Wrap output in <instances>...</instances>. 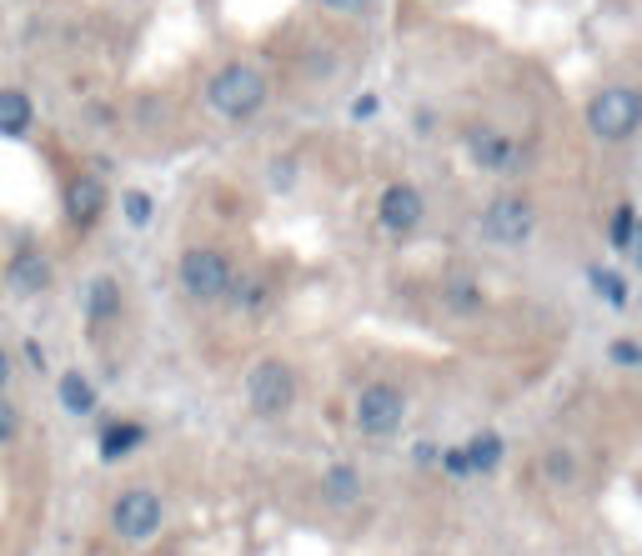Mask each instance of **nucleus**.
<instances>
[{"instance_id": "6", "label": "nucleus", "mask_w": 642, "mask_h": 556, "mask_svg": "<svg viewBox=\"0 0 642 556\" xmlns=\"http://www.w3.org/2000/svg\"><path fill=\"white\" fill-rule=\"evenodd\" d=\"M251 406L261 411V416H281V411H291V401H296V376L281 366V361H261L256 371H251Z\"/></svg>"}, {"instance_id": "11", "label": "nucleus", "mask_w": 642, "mask_h": 556, "mask_svg": "<svg viewBox=\"0 0 642 556\" xmlns=\"http://www.w3.org/2000/svg\"><path fill=\"white\" fill-rule=\"evenodd\" d=\"M31 131V101L21 91H0V136H26Z\"/></svg>"}, {"instance_id": "4", "label": "nucleus", "mask_w": 642, "mask_h": 556, "mask_svg": "<svg viewBox=\"0 0 642 556\" xmlns=\"http://www.w3.org/2000/svg\"><path fill=\"white\" fill-rule=\"evenodd\" d=\"M357 431H367V436H392L397 426H402V391L397 386H387V381H372V386H362L357 391Z\"/></svg>"}, {"instance_id": "9", "label": "nucleus", "mask_w": 642, "mask_h": 556, "mask_svg": "<svg viewBox=\"0 0 642 556\" xmlns=\"http://www.w3.org/2000/svg\"><path fill=\"white\" fill-rule=\"evenodd\" d=\"M66 211H71L76 221H96V216L106 211V186H101L96 176H76V181L66 186Z\"/></svg>"}, {"instance_id": "5", "label": "nucleus", "mask_w": 642, "mask_h": 556, "mask_svg": "<svg viewBox=\"0 0 642 556\" xmlns=\"http://www.w3.org/2000/svg\"><path fill=\"white\" fill-rule=\"evenodd\" d=\"M111 526H116V536H126V541H146V536H156V526H161V496H156V491H146V486L121 491V496H116V506H111Z\"/></svg>"}, {"instance_id": "13", "label": "nucleus", "mask_w": 642, "mask_h": 556, "mask_svg": "<svg viewBox=\"0 0 642 556\" xmlns=\"http://www.w3.org/2000/svg\"><path fill=\"white\" fill-rule=\"evenodd\" d=\"M462 456H467V471H497V461H502V436H497V431H482V436H472V441L462 446Z\"/></svg>"}, {"instance_id": "20", "label": "nucleus", "mask_w": 642, "mask_h": 556, "mask_svg": "<svg viewBox=\"0 0 642 556\" xmlns=\"http://www.w3.org/2000/svg\"><path fill=\"white\" fill-rule=\"evenodd\" d=\"M126 221H131V226H146V221H151V196H146V191H131V196H126Z\"/></svg>"}, {"instance_id": "18", "label": "nucleus", "mask_w": 642, "mask_h": 556, "mask_svg": "<svg viewBox=\"0 0 642 556\" xmlns=\"http://www.w3.org/2000/svg\"><path fill=\"white\" fill-rule=\"evenodd\" d=\"M327 496H332V501H352V496H357V471L332 466V471H327Z\"/></svg>"}, {"instance_id": "1", "label": "nucleus", "mask_w": 642, "mask_h": 556, "mask_svg": "<svg viewBox=\"0 0 642 556\" xmlns=\"http://www.w3.org/2000/svg\"><path fill=\"white\" fill-rule=\"evenodd\" d=\"M206 106H211L216 116H226V121H251V116L266 106V81H261V71H251V66H226V71H216L211 86H206Z\"/></svg>"}, {"instance_id": "16", "label": "nucleus", "mask_w": 642, "mask_h": 556, "mask_svg": "<svg viewBox=\"0 0 642 556\" xmlns=\"http://www.w3.org/2000/svg\"><path fill=\"white\" fill-rule=\"evenodd\" d=\"M141 436H146V431H141V426H131V421H126V426H106V436H101V456H106V461H121L131 446H141Z\"/></svg>"}, {"instance_id": "7", "label": "nucleus", "mask_w": 642, "mask_h": 556, "mask_svg": "<svg viewBox=\"0 0 642 556\" xmlns=\"http://www.w3.org/2000/svg\"><path fill=\"white\" fill-rule=\"evenodd\" d=\"M482 236L497 241V246H522L532 236V206L517 201V196H502L482 211Z\"/></svg>"}, {"instance_id": "25", "label": "nucleus", "mask_w": 642, "mask_h": 556, "mask_svg": "<svg viewBox=\"0 0 642 556\" xmlns=\"http://www.w3.org/2000/svg\"><path fill=\"white\" fill-rule=\"evenodd\" d=\"M442 461H447V471H452V476H467V456H462V446H457V451H442Z\"/></svg>"}, {"instance_id": "28", "label": "nucleus", "mask_w": 642, "mask_h": 556, "mask_svg": "<svg viewBox=\"0 0 642 556\" xmlns=\"http://www.w3.org/2000/svg\"><path fill=\"white\" fill-rule=\"evenodd\" d=\"M321 6H332V11H357L362 0H321Z\"/></svg>"}, {"instance_id": "26", "label": "nucleus", "mask_w": 642, "mask_h": 556, "mask_svg": "<svg viewBox=\"0 0 642 556\" xmlns=\"http://www.w3.org/2000/svg\"><path fill=\"white\" fill-rule=\"evenodd\" d=\"M452 306L472 311V306H477V291H472V286H457V291H452Z\"/></svg>"}, {"instance_id": "24", "label": "nucleus", "mask_w": 642, "mask_h": 556, "mask_svg": "<svg viewBox=\"0 0 642 556\" xmlns=\"http://www.w3.org/2000/svg\"><path fill=\"white\" fill-rule=\"evenodd\" d=\"M612 361H617V366H637V361H642V351H637L632 341H617V346H612Z\"/></svg>"}, {"instance_id": "2", "label": "nucleus", "mask_w": 642, "mask_h": 556, "mask_svg": "<svg viewBox=\"0 0 642 556\" xmlns=\"http://www.w3.org/2000/svg\"><path fill=\"white\" fill-rule=\"evenodd\" d=\"M637 121H642V101L632 86H612V91L592 96V106H587V126L602 141H627L637 131Z\"/></svg>"}, {"instance_id": "17", "label": "nucleus", "mask_w": 642, "mask_h": 556, "mask_svg": "<svg viewBox=\"0 0 642 556\" xmlns=\"http://www.w3.org/2000/svg\"><path fill=\"white\" fill-rule=\"evenodd\" d=\"M86 306H91V316H96V321L116 316V311H121V291H116V281H106V276H101V281L91 286V301H86Z\"/></svg>"}, {"instance_id": "19", "label": "nucleus", "mask_w": 642, "mask_h": 556, "mask_svg": "<svg viewBox=\"0 0 642 556\" xmlns=\"http://www.w3.org/2000/svg\"><path fill=\"white\" fill-rule=\"evenodd\" d=\"M632 226H637V211H632V206H622V211L612 216V246H617V251H627V246H632Z\"/></svg>"}, {"instance_id": "12", "label": "nucleus", "mask_w": 642, "mask_h": 556, "mask_svg": "<svg viewBox=\"0 0 642 556\" xmlns=\"http://www.w3.org/2000/svg\"><path fill=\"white\" fill-rule=\"evenodd\" d=\"M61 406H66L71 416H91V406H96V386H91L81 371H66V376H61Z\"/></svg>"}, {"instance_id": "10", "label": "nucleus", "mask_w": 642, "mask_h": 556, "mask_svg": "<svg viewBox=\"0 0 642 556\" xmlns=\"http://www.w3.org/2000/svg\"><path fill=\"white\" fill-rule=\"evenodd\" d=\"M11 281L21 286V291H46L51 286V266H46V256H36V251H21L16 261H11Z\"/></svg>"}, {"instance_id": "23", "label": "nucleus", "mask_w": 642, "mask_h": 556, "mask_svg": "<svg viewBox=\"0 0 642 556\" xmlns=\"http://www.w3.org/2000/svg\"><path fill=\"white\" fill-rule=\"evenodd\" d=\"M547 476H552V481H572V456H567V451H552V456H547Z\"/></svg>"}, {"instance_id": "21", "label": "nucleus", "mask_w": 642, "mask_h": 556, "mask_svg": "<svg viewBox=\"0 0 642 556\" xmlns=\"http://www.w3.org/2000/svg\"><path fill=\"white\" fill-rule=\"evenodd\" d=\"M236 306H246V311H261V306H266V286H256V281L236 286Z\"/></svg>"}, {"instance_id": "8", "label": "nucleus", "mask_w": 642, "mask_h": 556, "mask_svg": "<svg viewBox=\"0 0 642 556\" xmlns=\"http://www.w3.org/2000/svg\"><path fill=\"white\" fill-rule=\"evenodd\" d=\"M377 216H382V226H387V231H412V226L427 216L422 191H417V186H387V191H382Z\"/></svg>"}, {"instance_id": "22", "label": "nucleus", "mask_w": 642, "mask_h": 556, "mask_svg": "<svg viewBox=\"0 0 642 556\" xmlns=\"http://www.w3.org/2000/svg\"><path fill=\"white\" fill-rule=\"evenodd\" d=\"M16 431H21L16 406H11V401H0V446H6V441H16Z\"/></svg>"}, {"instance_id": "14", "label": "nucleus", "mask_w": 642, "mask_h": 556, "mask_svg": "<svg viewBox=\"0 0 642 556\" xmlns=\"http://www.w3.org/2000/svg\"><path fill=\"white\" fill-rule=\"evenodd\" d=\"M467 151H472V161H482V166H507V156H512L507 136H497V131H472V136H467Z\"/></svg>"}, {"instance_id": "27", "label": "nucleus", "mask_w": 642, "mask_h": 556, "mask_svg": "<svg viewBox=\"0 0 642 556\" xmlns=\"http://www.w3.org/2000/svg\"><path fill=\"white\" fill-rule=\"evenodd\" d=\"M6 381H11V356H6V346H0V391H6Z\"/></svg>"}, {"instance_id": "15", "label": "nucleus", "mask_w": 642, "mask_h": 556, "mask_svg": "<svg viewBox=\"0 0 642 556\" xmlns=\"http://www.w3.org/2000/svg\"><path fill=\"white\" fill-rule=\"evenodd\" d=\"M587 281H592V291H597L612 311H622V306H627V281H622L612 266H592V276H587Z\"/></svg>"}, {"instance_id": "3", "label": "nucleus", "mask_w": 642, "mask_h": 556, "mask_svg": "<svg viewBox=\"0 0 642 556\" xmlns=\"http://www.w3.org/2000/svg\"><path fill=\"white\" fill-rule=\"evenodd\" d=\"M181 286L196 301H216V296L231 291V261L221 251H211V246H191L181 256Z\"/></svg>"}]
</instances>
